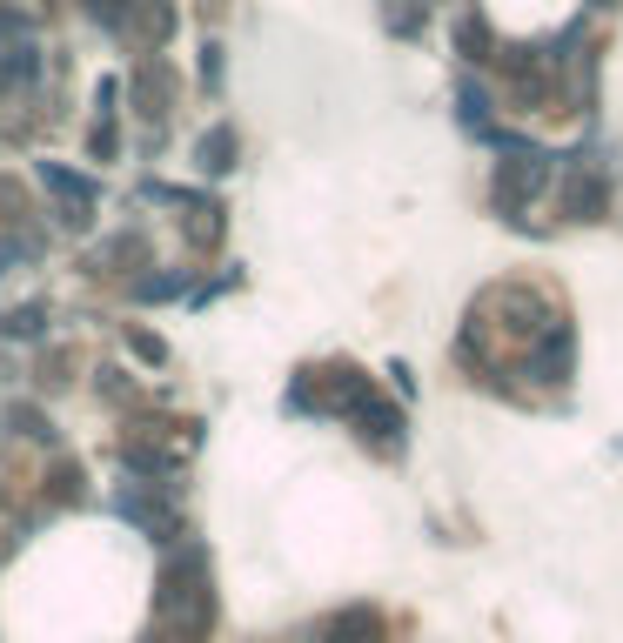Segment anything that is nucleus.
Masks as SVG:
<instances>
[]
</instances>
